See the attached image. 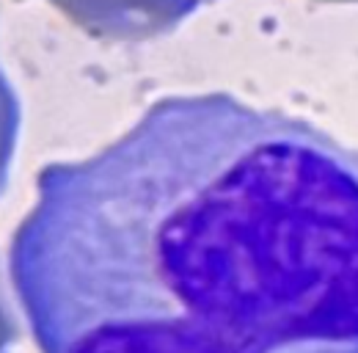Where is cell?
<instances>
[{
	"label": "cell",
	"instance_id": "1",
	"mask_svg": "<svg viewBox=\"0 0 358 353\" xmlns=\"http://www.w3.org/2000/svg\"><path fill=\"white\" fill-rule=\"evenodd\" d=\"M39 353H358V155L229 99L55 163L8 249Z\"/></svg>",
	"mask_w": 358,
	"mask_h": 353
}]
</instances>
